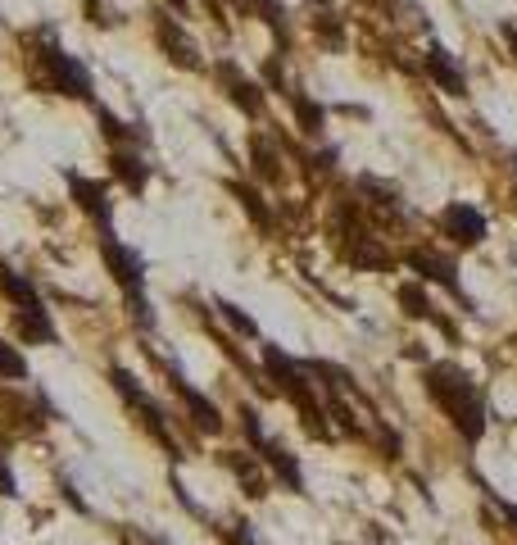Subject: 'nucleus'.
<instances>
[{
    "mask_svg": "<svg viewBox=\"0 0 517 545\" xmlns=\"http://www.w3.org/2000/svg\"><path fill=\"white\" fill-rule=\"evenodd\" d=\"M28 377H32V368H28V359H23V350L14 346V341L0 337V382H14V387H23Z\"/></svg>",
    "mask_w": 517,
    "mask_h": 545,
    "instance_id": "18",
    "label": "nucleus"
},
{
    "mask_svg": "<svg viewBox=\"0 0 517 545\" xmlns=\"http://www.w3.org/2000/svg\"><path fill=\"white\" fill-rule=\"evenodd\" d=\"M150 164L141 159V150H109V178L127 191V196H141L150 187Z\"/></svg>",
    "mask_w": 517,
    "mask_h": 545,
    "instance_id": "11",
    "label": "nucleus"
},
{
    "mask_svg": "<svg viewBox=\"0 0 517 545\" xmlns=\"http://www.w3.org/2000/svg\"><path fill=\"white\" fill-rule=\"evenodd\" d=\"M295 123H300V132L318 137V132H322V105H318V100L295 96Z\"/></svg>",
    "mask_w": 517,
    "mask_h": 545,
    "instance_id": "22",
    "label": "nucleus"
},
{
    "mask_svg": "<svg viewBox=\"0 0 517 545\" xmlns=\"http://www.w3.org/2000/svg\"><path fill=\"white\" fill-rule=\"evenodd\" d=\"M82 14H87L91 28L109 32L118 23V10H114V0H82Z\"/></svg>",
    "mask_w": 517,
    "mask_h": 545,
    "instance_id": "23",
    "label": "nucleus"
},
{
    "mask_svg": "<svg viewBox=\"0 0 517 545\" xmlns=\"http://www.w3.org/2000/svg\"><path fill=\"white\" fill-rule=\"evenodd\" d=\"M264 368H268V377H273V387L282 391V396L291 400L295 409H300L304 427H309L313 436H327V423H322V405L313 400V387H309V373H304V368L295 364L291 355H282L277 346H264Z\"/></svg>",
    "mask_w": 517,
    "mask_h": 545,
    "instance_id": "5",
    "label": "nucleus"
},
{
    "mask_svg": "<svg viewBox=\"0 0 517 545\" xmlns=\"http://www.w3.org/2000/svg\"><path fill=\"white\" fill-rule=\"evenodd\" d=\"M173 5H177V10H186V0H173Z\"/></svg>",
    "mask_w": 517,
    "mask_h": 545,
    "instance_id": "29",
    "label": "nucleus"
},
{
    "mask_svg": "<svg viewBox=\"0 0 517 545\" xmlns=\"http://www.w3.org/2000/svg\"><path fill=\"white\" fill-rule=\"evenodd\" d=\"M164 368H168V387H173V391H177V400H182V405H186V414H191V423H196L200 432H209V436H218V432H223V414H218V405H214V400H209L205 391H196V387H191V382H186V377L177 373L173 364H164Z\"/></svg>",
    "mask_w": 517,
    "mask_h": 545,
    "instance_id": "10",
    "label": "nucleus"
},
{
    "mask_svg": "<svg viewBox=\"0 0 517 545\" xmlns=\"http://www.w3.org/2000/svg\"><path fill=\"white\" fill-rule=\"evenodd\" d=\"M223 464L236 473V482L245 486V496H250V500H264L268 496V482H264V473H259V464H254L250 455H241V450H227Z\"/></svg>",
    "mask_w": 517,
    "mask_h": 545,
    "instance_id": "15",
    "label": "nucleus"
},
{
    "mask_svg": "<svg viewBox=\"0 0 517 545\" xmlns=\"http://www.w3.org/2000/svg\"><path fill=\"white\" fill-rule=\"evenodd\" d=\"M0 296H5V305H10V314H14V341H19V346H55L59 327H55V318H50L41 291L32 287L28 273L10 268L5 259H0Z\"/></svg>",
    "mask_w": 517,
    "mask_h": 545,
    "instance_id": "2",
    "label": "nucleus"
},
{
    "mask_svg": "<svg viewBox=\"0 0 517 545\" xmlns=\"http://www.w3.org/2000/svg\"><path fill=\"white\" fill-rule=\"evenodd\" d=\"M218 314H223V323L232 327L236 337H259V327H254L250 314H241V309L232 305V300H218Z\"/></svg>",
    "mask_w": 517,
    "mask_h": 545,
    "instance_id": "24",
    "label": "nucleus"
},
{
    "mask_svg": "<svg viewBox=\"0 0 517 545\" xmlns=\"http://www.w3.org/2000/svg\"><path fill=\"white\" fill-rule=\"evenodd\" d=\"M96 250H100V264H105L109 282L123 291V305H127V314H132V323H137L141 332H150V327H155V309H150V296H146V282H150L146 259L137 255V246H127L118 232L96 237Z\"/></svg>",
    "mask_w": 517,
    "mask_h": 545,
    "instance_id": "3",
    "label": "nucleus"
},
{
    "mask_svg": "<svg viewBox=\"0 0 517 545\" xmlns=\"http://www.w3.org/2000/svg\"><path fill=\"white\" fill-rule=\"evenodd\" d=\"M28 60L37 82L50 91V96H64V100H82V105H96V78L91 69L73 55L64 41L55 37L50 28L28 32Z\"/></svg>",
    "mask_w": 517,
    "mask_h": 545,
    "instance_id": "1",
    "label": "nucleus"
},
{
    "mask_svg": "<svg viewBox=\"0 0 517 545\" xmlns=\"http://www.w3.org/2000/svg\"><path fill=\"white\" fill-rule=\"evenodd\" d=\"M440 228L459 241V246H481V237H486V218H481L472 205H449L445 214H440Z\"/></svg>",
    "mask_w": 517,
    "mask_h": 545,
    "instance_id": "12",
    "label": "nucleus"
},
{
    "mask_svg": "<svg viewBox=\"0 0 517 545\" xmlns=\"http://www.w3.org/2000/svg\"><path fill=\"white\" fill-rule=\"evenodd\" d=\"M427 391L440 409L449 414V423L459 427L468 441H477L486 432V405H481V391L472 387V377L454 364H436L427 368Z\"/></svg>",
    "mask_w": 517,
    "mask_h": 545,
    "instance_id": "4",
    "label": "nucleus"
},
{
    "mask_svg": "<svg viewBox=\"0 0 517 545\" xmlns=\"http://www.w3.org/2000/svg\"><path fill=\"white\" fill-rule=\"evenodd\" d=\"M232 196L241 200V209L254 218V228H273V214H268V205H264V196L254 187H245V182H232Z\"/></svg>",
    "mask_w": 517,
    "mask_h": 545,
    "instance_id": "20",
    "label": "nucleus"
},
{
    "mask_svg": "<svg viewBox=\"0 0 517 545\" xmlns=\"http://www.w3.org/2000/svg\"><path fill=\"white\" fill-rule=\"evenodd\" d=\"M109 387H114V396L123 400V405L132 409V414H137V423L146 427V436H155L159 446H164L168 455L177 459V441H173V432H168V414H164V405H159V400L150 396V391L141 387V382H137L132 373H127L123 364L109 368Z\"/></svg>",
    "mask_w": 517,
    "mask_h": 545,
    "instance_id": "6",
    "label": "nucleus"
},
{
    "mask_svg": "<svg viewBox=\"0 0 517 545\" xmlns=\"http://www.w3.org/2000/svg\"><path fill=\"white\" fill-rule=\"evenodd\" d=\"M155 41H159V55H164L173 69H186V73H200L205 60H200V46L191 41V32L182 28V19L159 10L155 14Z\"/></svg>",
    "mask_w": 517,
    "mask_h": 545,
    "instance_id": "8",
    "label": "nucleus"
},
{
    "mask_svg": "<svg viewBox=\"0 0 517 545\" xmlns=\"http://www.w3.org/2000/svg\"><path fill=\"white\" fill-rule=\"evenodd\" d=\"M227 545H254V536L245 532V523H236L232 532H227Z\"/></svg>",
    "mask_w": 517,
    "mask_h": 545,
    "instance_id": "27",
    "label": "nucleus"
},
{
    "mask_svg": "<svg viewBox=\"0 0 517 545\" xmlns=\"http://www.w3.org/2000/svg\"><path fill=\"white\" fill-rule=\"evenodd\" d=\"M350 259H354V268H386V264H391V255H386V246H381L377 237H363V232H354Z\"/></svg>",
    "mask_w": 517,
    "mask_h": 545,
    "instance_id": "19",
    "label": "nucleus"
},
{
    "mask_svg": "<svg viewBox=\"0 0 517 545\" xmlns=\"http://www.w3.org/2000/svg\"><path fill=\"white\" fill-rule=\"evenodd\" d=\"M5 436H0V500H19V473H14V464H10V455H5Z\"/></svg>",
    "mask_w": 517,
    "mask_h": 545,
    "instance_id": "25",
    "label": "nucleus"
},
{
    "mask_svg": "<svg viewBox=\"0 0 517 545\" xmlns=\"http://www.w3.org/2000/svg\"><path fill=\"white\" fill-rule=\"evenodd\" d=\"M214 78H218V87H223V96L232 100L236 109H241L245 119H259L264 114V91H259V82H250L241 69H236L232 60H218L214 64Z\"/></svg>",
    "mask_w": 517,
    "mask_h": 545,
    "instance_id": "9",
    "label": "nucleus"
},
{
    "mask_svg": "<svg viewBox=\"0 0 517 545\" xmlns=\"http://www.w3.org/2000/svg\"><path fill=\"white\" fill-rule=\"evenodd\" d=\"M96 119H100V132H105L109 150H141V146H146V132H141L137 123H123L114 109L96 105Z\"/></svg>",
    "mask_w": 517,
    "mask_h": 545,
    "instance_id": "13",
    "label": "nucleus"
},
{
    "mask_svg": "<svg viewBox=\"0 0 517 545\" xmlns=\"http://www.w3.org/2000/svg\"><path fill=\"white\" fill-rule=\"evenodd\" d=\"M64 187H69L73 209H78L91 228H96V237H109V232H114V200H109V182L64 169Z\"/></svg>",
    "mask_w": 517,
    "mask_h": 545,
    "instance_id": "7",
    "label": "nucleus"
},
{
    "mask_svg": "<svg viewBox=\"0 0 517 545\" xmlns=\"http://www.w3.org/2000/svg\"><path fill=\"white\" fill-rule=\"evenodd\" d=\"M427 73L449 91V96H463V91H468V78H463V69L454 64V55H449V50H440V46L427 50Z\"/></svg>",
    "mask_w": 517,
    "mask_h": 545,
    "instance_id": "14",
    "label": "nucleus"
},
{
    "mask_svg": "<svg viewBox=\"0 0 517 545\" xmlns=\"http://www.w3.org/2000/svg\"><path fill=\"white\" fill-rule=\"evenodd\" d=\"M400 305H404V314H409V318H427L431 314L422 287H413V282H404V287H400Z\"/></svg>",
    "mask_w": 517,
    "mask_h": 545,
    "instance_id": "26",
    "label": "nucleus"
},
{
    "mask_svg": "<svg viewBox=\"0 0 517 545\" xmlns=\"http://www.w3.org/2000/svg\"><path fill=\"white\" fill-rule=\"evenodd\" d=\"M409 264L418 268L422 278L440 282V287H449V291H459V282H454V264H449V259H440V255H427V250H413V255H409Z\"/></svg>",
    "mask_w": 517,
    "mask_h": 545,
    "instance_id": "17",
    "label": "nucleus"
},
{
    "mask_svg": "<svg viewBox=\"0 0 517 545\" xmlns=\"http://www.w3.org/2000/svg\"><path fill=\"white\" fill-rule=\"evenodd\" d=\"M259 459H264V464L291 486V491H304V473H300V464H295L291 450H282L277 441H264V446H259Z\"/></svg>",
    "mask_w": 517,
    "mask_h": 545,
    "instance_id": "16",
    "label": "nucleus"
},
{
    "mask_svg": "<svg viewBox=\"0 0 517 545\" xmlns=\"http://www.w3.org/2000/svg\"><path fill=\"white\" fill-rule=\"evenodd\" d=\"M250 155H254V173H259L264 182H277V178H282V169H277L282 159H277V150L268 146L264 137H254V141H250Z\"/></svg>",
    "mask_w": 517,
    "mask_h": 545,
    "instance_id": "21",
    "label": "nucleus"
},
{
    "mask_svg": "<svg viewBox=\"0 0 517 545\" xmlns=\"http://www.w3.org/2000/svg\"><path fill=\"white\" fill-rule=\"evenodd\" d=\"M508 41H513V55H517V32H508Z\"/></svg>",
    "mask_w": 517,
    "mask_h": 545,
    "instance_id": "28",
    "label": "nucleus"
}]
</instances>
